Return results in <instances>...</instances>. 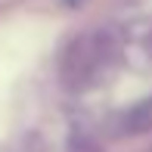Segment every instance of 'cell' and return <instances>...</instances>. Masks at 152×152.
<instances>
[{
	"instance_id": "cell-1",
	"label": "cell",
	"mask_w": 152,
	"mask_h": 152,
	"mask_svg": "<svg viewBox=\"0 0 152 152\" xmlns=\"http://www.w3.org/2000/svg\"><path fill=\"white\" fill-rule=\"evenodd\" d=\"M65 3H68V6H81L84 0H65Z\"/></svg>"
}]
</instances>
